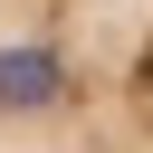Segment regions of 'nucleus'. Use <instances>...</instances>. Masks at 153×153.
Wrapping results in <instances>:
<instances>
[{"mask_svg":"<svg viewBox=\"0 0 153 153\" xmlns=\"http://www.w3.org/2000/svg\"><path fill=\"white\" fill-rule=\"evenodd\" d=\"M0 153H153V0H0Z\"/></svg>","mask_w":153,"mask_h":153,"instance_id":"obj_1","label":"nucleus"}]
</instances>
